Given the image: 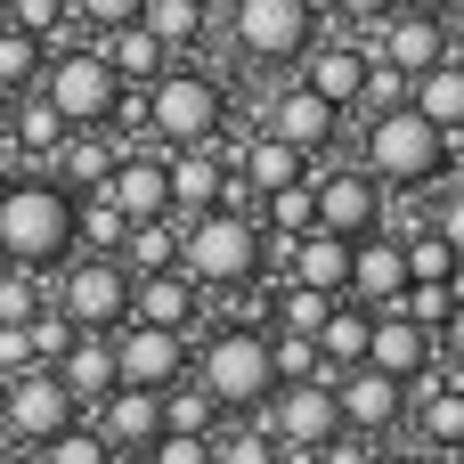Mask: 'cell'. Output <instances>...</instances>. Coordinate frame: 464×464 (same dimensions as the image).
<instances>
[{
    "label": "cell",
    "mask_w": 464,
    "mask_h": 464,
    "mask_svg": "<svg viewBox=\"0 0 464 464\" xmlns=\"http://www.w3.org/2000/svg\"><path fill=\"white\" fill-rule=\"evenodd\" d=\"M73 253V188H57L49 171H8L0 179V261L49 277Z\"/></svg>",
    "instance_id": "6da1fadb"
},
{
    "label": "cell",
    "mask_w": 464,
    "mask_h": 464,
    "mask_svg": "<svg viewBox=\"0 0 464 464\" xmlns=\"http://www.w3.org/2000/svg\"><path fill=\"white\" fill-rule=\"evenodd\" d=\"M359 171H367L383 196H432V188L449 179V130H432L416 106L367 114V130H359Z\"/></svg>",
    "instance_id": "7a4b0ae2"
},
{
    "label": "cell",
    "mask_w": 464,
    "mask_h": 464,
    "mask_svg": "<svg viewBox=\"0 0 464 464\" xmlns=\"http://www.w3.org/2000/svg\"><path fill=\"white\" fill-rule=\"evenodd\" d=\"M220 130H228V90L204 65L171 57L139 90V139H155V147H220Z\"/></svg>",
    "instance_id": "3957f363"
},
{
    "label": "cell",
    "mask_w": 464,
    "mask_h": 464,
    "mask_svg": "<svg viewBox=\"0 0 464 464\" xmlns=\"http://www.w3.org/2000/svg\"><path fill=\"white\" fill-rule=\"evenodd\" d=\"M179 269L204 294H245L261 277V220L245 204H212V212L179 220Z\"/></svg>",
    "instance_id": "277c9868"
},
{
    "label": "cell",
    "mask_w": 464,
    "mask_h": 464,
    "mask_svg": "<svg viewBox=\"0 0 464 464\" xmlns=\"http://www.w3.org/2000/svg\"><path fill=\"white\" fill-rule=\"evenodd\" d=\"M188 375L212 392V408L220 416H261V400L277 392V375H269V326H212L204 343H196V359H188Z\"/></svg>",
    "instance_id": "5b68a950"
},
{
    "label": "cell",
    "mask_w": 464,
    "mask_h": 464,
    "mask_svg": "<svg viewBox=\"0 0 464 464\" xmlns=\"http://www.w3.org/2000/svg\"><path fill=\"white\" fill-rule=\"evenodd\" d=\"M33 90L57 106V122H65V130H106V122H114V106H122V73L98 57V41H65V49H49Z\"/></svg>",
    "instance_id": "8992f818"
},
{
    "label": "cell",
    "mask_w": 464,
    "mask_h": 464,
    "mask_svg": "<svg viewBox=\"0 0 464 464\" xmlns=\"http://www.w3.org/2000/svg\"><path fill=\"white\" fill-rule=\"evenodd\" d=\"M49 277H57L49 302H57L82 334H114V326L130 318V269H122L114 253H65Z\"/></svg>",
    "instance_id": "52a82bcc"
},
{
    "label": "cell",
    "mask_w": 464,
    "mask_h": 464,
    "mask_svg": "<svg viewBox=\"0 0 464 464\" xmlns=\"http://www.w3.org/2000/svg\"><path fill=\"white\" fill-rule=\"evenodd\" d=\"M228 41L245 65H294L318 41V0H228Z\"/></svg>",
    "instance_id": "ba28073f"
},
{
    "label": "cell",
    "mask_w": 464,
    "mask_h": 464,
    "mask_svg": "<svg viewBox=\"0 0 464 464\" xmlns=\"http://www.w3.org/2000/svg\"><path fill=\"white\" fill-rule=\"evenodd\" d=\"M65 424H82V400L57 383V367H16V375L0 383V440L41 449V440H57Z\"/></svg>",
    "instance_id": "9c48e42d"
},
{
    "label": "cell",
    "mask_w": 464,
    "mask_h": 464,
    "mask_svg": "<svg viewBox=\"0 0 464 464\" xmlns=\"http://www.w3.org/2000/svg\"><path fill=\"white\" fill-rule=\"evenodd\" d=\"M261 424L277 432V449H285V457H310V449H326V440L343 432V408H334V383H326V375H302V383H277V392L261 400Z\"/></svg>",
    "instance_id": "30bf717a"
},
{
    "label": "cell",
    "mask_w": 464,
    "mask_h": 464,
    "mask_svg": "<svg viewBox=\"0 0 464 464\" xmlns=\"http://www.w3.org/2000/svg\"><path fill=\"white\" fill-rule=\"evenodd\" d=\"M196 359V334H171V326H139L122 318L114 326V383H139V392H171Z\"/></svg>",
    "instance_id": "8fae6325"
},
{
    "label": "cell",
    "mask_w": 464,
    "mask_h": 464,
    "mask_svg": "<svg viewBox=\"0 0 464 464\" xmlns=\"http://www.w3.org/2000/svg\"><path fill=\"white\" fill-rule=\"evenodd\" d=\"M334 408H343V432L392 440V432L408 424V383L383 375V367H343V375H334Z\"/></svg>",
    "instance_id": "7c38bea8"
},
{
    "label": "cell",
    "mask_w": 464,
    "mask_h": 464,
    "mask_svg": "<svg viewBox=\"0 0 464 464\" xmlns=\"http://www.w3.org/2000/svg\"><path fill=\"white\" fill-rule=\"evenodd\" d=\"M343 122H351V114H343V106H326V98H318V90H302V82H277V90H269V106H261V130H269V139H285V147H302L310 163L343 139Z\"/></svg>",
    "instance_id": "4fadbf2b"
},
{
    "label": "cell",
    "mask_w": 464,
    "mask_h": 464,
    "mask_svg": "<svg viewBox=\"0 0 464 464\" xmlns=\"http://www.w3.org/2000/svg\"><path fill=\"white\" fill-rule=\"evenodd\" d=\"M310 196H318V228L343 237V245H359V237L383 228V188H375L359 163H343V171H310Z\"/></svg>",
    "instance_id": "5bb4252c"
},
{
    "label": "cell",
    "mask_w": 464,
    "mask_h": 464,
    "mask_svg": "<svg viewBox=\"0 0 464 464\" xmlns=\"http://www.w3.org/2000/svg\"><path fill=\"white\" fill-rule=\"evenodd\" d=\"M367 33H375V41H367V57L400 65L408 82H416L424 65H440V57H449V24H440V16H424V8H392V16H375Z\"/></svg>",
    "instance_id": "9a60e30c"
},
{
    "label": "cell",
    "mask_w": 464,
    "mask_h": 464,
    "mask_svg": "<svg viewBox=\"0 0 464 464\" xmlns=\"http://www.w3.org/2000/svg\"><path fill=\"white\" fill-rule=\"evenodd\" d=\"M204 310H212V294H204L188 269H147V277H130V318H139V326L196 334V326H204Z\"/></svg>",
    "instance_id": "2e32d148"
},
{
    "label": "cell",
    "mask_w": 464,
    "mask_h": 464,
    "mask_svg": "<svg viewBox=\"0 0 464 464\" xmlns=\"http://www.w3.org/2000/svg\"><path fill=\"white\" fill-rule=\"evenodd\" d=\"M82 424H90L114 457H147V440L163 432V400H155V392H139V383H114L98 408H82Z\"/></svg>",
    "instance_id": "e0dca14e"
},
{
    "label": "cell",
    "mask_w": 464,
    "mask_h": 464,
    "mask_svg": "<svg viewBox=\"0 0 464 464\" xmlns=\"http://www.w3.org/2000/svg\"><path fill=\"white\" fill-rule=\"evenodd\" d=\"M98 196H106L122 220H163V212H171V171H163V147H155V155H147V147H122Z\"/></svg>",
    "instance_id": "ac0fdd59"
},
{
    "label": "cell",
    "mask_w": 464,
    "mask_h": 464,
    "mask_svg": "<svg viewBox=\"0 0 464 464\" xmlns=\"http://www.w3.org/2000/svg\"><path fill=\"white\" fill-rule=\"evenodd\" d=\"M294 65H302V73H294L302 90H318L326 106H343V114H351V106H359V82H367V41L334 33V41H310Z\"/></svg>",
    "instance_id": "d6986e66"
},
{
    "label": "cell",
    "mask_w": 464,
    "mask_h": 464,
    "mask_svg": "<svg viewBox=\"0 0 464 464\" xmlns=\"http://www.w3.org/2000/svg\"><path fill=\"white\" fill-rule=\"evenodd\" d=\"M432 359H440V351H432V326H416L400 302H383V310H375V326H367V359H359V367H383V375L416 383Z\"/></svg>",
    "instance_id": "ffe728a7"
},
{
    "label": "cell",
    "mask_w": 464,
    "mask_h": 464,
    "mask_svg": "<svg viewBox=\"0 0 464 464\" xmlns=\"http://www.w3.org/2000/svg\"><path fill=\"white\" fill-rule=\"evenodd\" d=\"M163 171H171V220L228 204V155L220 147H163Z\"/></svg>",
    "instance_id": "44dd1931"
},
{
    "label": "cell",
    "mask_w": 464,
    "mask_h": 464,
    "mask_svg": "<svg viewBox=\"0 0 464 464\" xmlns=\"http://www.w3.org/2000/svg\"><path fill=\"white\" fill-rule=\"evenodd\" d=\"M400 285H408V253H400V237H392V228L359 237V245H351V277H343V294L367 302V310H383V302H400Z\"/></svg>",
    "instance_id": "7402d4cb"
},
{
    "label": "cell",
    "mask_w": 464,
    "mask_h": 464,
    "mask_svg": "<svg viewBox=\"0 0 464 464\" xmlns=\"http://www.w3.org/2000/svg\"><path fill=\"white\" fill-rule=\"evenodd\" d=\"M114 155H122V139L114 130H65L57 139V155L41 163L57 188H73V196H98L106 188V171H114Z\"/></svg>",
    "instance_id": "603a6c76"
},
{
    "label": "cell",
    "mask_w": 464,
    "mask_h": 464,
    "mask_svg": "<svg viewBox=\"0 0 464 464\" xmlns=\"http://www.w3.org/2000/svg\"><path fill=\"white\" fill-rule=\"evenodd\" d=\"M343 277H351V245H343V237L310 228V237H294V245H285V277H277V285H310V294H343Z\"/></svg>",
    "instance_id": "cb8c5ba5"
},
{
    "label": "cell",
    "mask_w": 464,
    "mask_h": 464,
    "mask_svg": "<svg viewBox=\"0 0 464 464\" xmlns=\"http://www.w3.org/2000/svg\"><path fill=\"white\" fill-rule=\"evenodd\" d=\"M367 326H375V310H367V302H351V294H334L326 326L310 334V343H318V367H326V383H334L343 367H359V359H367Z\"/></svg>",
    "instance_id": "d4e9b609"
},
{
    "label": "cell",
    "mask_w": 464,
    "mask_h": 464,
    "mask_svg": "<svg viewBox=\"0 0 464 464\" xmlns=\"http://www.w3.org/2000/svg\"><path fill=\"white\" fill-rule=\"evenodd\" d=\"M57 383H65L82 408H98V400L114 392V334H73V343L57 351Z\"/></svg>",
    "instance_id": "484cf974"
},
{
    "label": "cell",
    "mask_w": 464,
    "mask_h": 464,
    "mask_svg": "<svg viewBox=\"0 0 464 464\" xmlns=\"http://www.w3.org/2000/svg\"><path fill=\"white\" fill-rule=\"evenodd\" d=\"M98 57L122 73V90H147V82L171 65V49H163V41H155L139 16H130V24H114V33H98Z\"/></svg>",
    "instance_id": "4316f807"
},
{
    "label": "cell",
    "mask_w": 464,
    "mask_h": 464,
    "mask_svg": "<svg viewBox=\"0 0 464 464\" xmlns=\"http://www.w3.org/2000/svg\"><path fill=\"white\" fill-rule=\"evenodd\" d=\"M57 139H65V122H57V106L41 98V90H16V106H8V139L0 147H16V163H49L57 155Z\"/></svg>",
    "instance_id": "83f0119b"
},
{
    "label": "cell",
    "mask_w": 464,
    "mask_h": 464,
    "mask_svg": "<svg viewBox=\"0 0 464 464\" xmlns=\"http://www.w3.org/2000/svg\"><path fill=\"white\" fill-rule=\"evenodd\" d=\"M408 106L432 122V130H464V57H440V65H424L416 82H408Z\"/></svg>",
    "instance_id": "f1b7e54d"
},
{
    "label": "cell",
    "mask_w": 464,
    "mask_h": 464,
    "mask_svg": "<svg viewBox=\"0 0 464 464\" xmlns=\"http://www.w3.org/2000/svg\"><path fill=\"white\" fill-rule=\"evenodd\" d=\"M114 261H122L130 277H147V269H179V220H171V212H163V220H130L122 245H114Z\"/></svg>",
    "instance_id": "f546056e"
},
{
    "label": "cell",
    "mask_w": 464,
    "mask_h": 464,
    "mask_svg": "<svg viewBox=\"0 0 464 464\" xmlns=\"http://www.w3.org/2000/svg\"><path fill=\"white\" fill-rule=\"evenodd\" d=\"M139 24L179 57V49H196V41L212 33V8H204V0H139Z\"/></svg>",
    "instance_id": "4dcf8cb0"
},
{
    "label": "cell",
    "mask_w": 464,
    "mask_h": 464,
    "mask_svg": "<svg viewBox=\"0 0 464 464\" xmlns=\"http://www.w3.org/2000/svg\"><path fill=\"white\" fill-rule=\"evenodd\" d=\"M253 220H261V237H310V228H318V196H310V179L253 196Z\"/></svg>",
    "instance_id": "1f68e13d"
},
{
    "label": "cell",
    "mask_w": 464,
    "mask_h": 464,
    "mask_svg": "<svg viewBox=\"0 0 464 464\" xmlns=\"http://www.w3.org/2000/svg\"><path fill=\"white\" fill-rule=\"evenodd\" d=\"M212 464H285V449H277V432L261 416H237V424L212 432Z\"/></svg>",
    "instance_id": "d6a6232c"
},
{
    "label": "cell",
    "mask_w": 464,
    "mask_h": 464,
    "mask_svg": "<svg viewBox=\"0 0 464 464\" xmlns=\"http://www.w3.org/2000/svg\"><path fill=\"white\" fill-rule=\"evenodd\" d=\"M155 400H163V432H220V424H228L196 375H179V383H171V392H155Z\"/></svg>",
    "instance_id": "836d02e7"
},
{
    "label": "cell",
    "mask_w": 464,
    "mask_h": 464,
    "mask_svg": "<svg viewBox=\"0 0 464 464\" xmlns=\"http://www.w3.org/2000/svg\"><path fill=\"white\" fill-rule=\"evenodd\" d=\"M0 24L33 33L41 49H65V41H82V24L65 16V0H8V8H0Z\"/></svg>",
    "instance_id": "e575fe53"
},
{
    "label": "cell",
    "mask_w": 464,
    "mask_h": 464,
    "mask_svg": "<svg viewBox=\"0 0 464 464\" xmlns=\"http://www.w3.org/2000/svg\"><path fill=\"white\" fill-rule=\"evenodd\" d=\"M122 228H130V220H122L106 196H73V253H114Z\"/></svg>",
    "instance_id": "d590c367"
},
{
    "label": "cell",
    "mask_w": 464,
    "mask_h": 464,
    "mask_svg": "<svg viewBox=\"0 0 464 464\" xmlns=\"http://www.w3.org/2000/svg\"><path fill=\"white\" fill-rule=\"evenodd\" d=\"M41 57H49V49H41L33 33L0 24V90H33V82H41Z\"/></svg>",
    "instance_id": "8d00e7d4"
},
{
    "label": "cell",
    "mask_w": 464,
    "mask_h": 464,
    "mask_svg": "<svg viewBox=\"0 0 464 464\" xmlns=\"http://www.w3.org/2000/svg\"><path fill=\"white\" fill-rule=\"evenodd\" d=\"M33 464H114V449H106L90 424H65L57 440H41V449H33Z\"/></svg>",
    "instance_id": "74e56055"
},
{
    "label": "cell",
    "mask_w": 464,
    "mask_h": 464,
    "mask_svg": "<svg viewBox=\"0 0 464 464\" xmlns=\"http://www.w3.org/2000/svg\"><path fill=\"white\" fill-rule=\"evenodd\" d=\"M392 106H408V73L383 65V57H367V82H359V106L351 114H392Z\"/></svg>",
    "instance_id": "f35d334b"
},
{
    "label": "cell",
    "mask_w": 464,
    "mask_h": 464,
    "mask_svg": "<svg viewBox=\"0 0 464 464\" xmlns=\"http://www.w3.org/2000/svg\"><path fill=\"white\" fill-rule=\"evenodd\" d=\"M41 302H49V294H41V277H33V269H16V261H0V326H24Z\"/></svg>",
    "instance_id": "ab89813d"
},
{
    "label": "cell",
    "mask_w": 464,
    "mask_h": 464,
    "mask_svg": "<svg viewBox=\"0 0 464 464\" xmlns=\"http://www.w3.org/2000/svg\"><path fill=\"white\" fill-rule=\"evenodd\" d=\"M269 375H277V383L326 375V367H318V343H310V334H269Z\"/></svg>",
    "instance_id": "60d3db41"
},
{
    "label": "cell",
    "mask_w": 464,
    "mask_h": 464,
    "mask_svg": "<svg viewBox=\"0 0 464 464\" xmlns=\"http://www.w3.org/2000/svg\"><path fill=\"white\" fill-rule=\"evenodd\" d=\"M139 464H212V432H155Z\"/></svg>",
    "instance_id": "b9f144b4"
},
{
    "label": "cell",
    "mask_w": 464,
    "mask_h": 464,
    "mask_svg": "<svg viewBox=\"0 0 464 464\" xmlns=\"http://www.w3.org/2000/svg\"><path fill=\"white\" fill-rule=\"evenodd\" d=\"M432 237L464 261V179H440V196H432Z\"/></svg>",
    "instance_id": "7bdbcfd3"
},
{
    "label": "cell",
    "mask_w": 464,
    "mask_h": 464,
    "mask_svg": "<svg viewBox=\"0 0 464 464\" xmlns=\"http://www.w3.org/2000/svg\"><path fill=\"white\" fill-rule=\"evenodd\" d=\"M65 16H73L82 33H114V24L139 16V0H65Z\"/></svg>",
    "instance_id": "ee69618b"
},
{
    "label": "cell",
    "mask_w": 464,
    "mask_h": 464,
    "mask_svg": "<svg viewBox=\"0 0 464 464\" xmlns=\"http://www.w3.org/2000/svg\"><path fill=\"white\" fill-rule=\"evenodd\" d=\"M367 449H375V440H359V432H334L326 449H310V457H294V464H367Z\"/></svg>",
    "instance_id": "f6af8a7d"
},
{
    "label": "cell",
    "mask_w": 464,
    "mask_h": 464,
    "mask_svg": "<svg viewBox=\"0 0 464 464\" xmlns=\"http://www.w3.org/2000/svg\"><path fill=\"white\" fill-rule=\"evenodd\" d=\"M432 351H440V367H464V294H457V310L432 326Z\"/></svg>",
    "instance_id": "bcb514c9"
},
{
    "label": "cell",
    "mask_w": 464,
    "mask_h": 464,
    "mask_svg": "<svg viewBox=\"0 0 464 464\" xmlns=\"http://www.w3.org/2000/svg\"><path fill=\"white\" fill-rule=\"evenodd\" d=\"M343 24H375V16H392V0H326Z\"/></svg>",
    "instance_id": "7dc6e473"
},
{
    "label": "cell",
    "mask_w": 464,
    "mask_h": 464,
    "mask_svg": "<svg viewBox=\"0 0 464 464\" xmlns=\"http://www.w3.org/2000/svg\"><path fill=\"white\" fill-rule=\"evenodd\" d=\"M440 24H449V57H464V0H449V8H440Z\"/></svg>",
    "instance_id": "c3c4849f"
},
{
    "label": "cell",
    "mask_w": 464,
    "mask_h": 464,
    "mask_svg": "<svg viewBox=\"0 0 464 464\" xmlns=\"http://www.w3.org/2000/svg\"><path fill=\"white\" fill-rule=\"evenodd\" d=\"M367 464H424V457H408V449H367Z\"/></svg>",
    "instance_id": "681fc988"
},
{
    "label": "cell",
    "mask_w": 464,
    "mask_h": 464,
    "mask_svg": "<svg viewBox=\"0 0 464 464\" xmlns=\"http://www.w3.org/2000/svg\"><path fill=\"white\" fill-rule=\"evenodd\" d=\"M449 179H464V130L449 139Z\"/></svg>",
    "instance_id": "f907efd6"
},
{
    "label": "cell",
    "mask_w": 464,
    "mask_h": 464,
    "mask_svg": "<svg viewBox=\"0 0 464 464\" xmlns=\"http://www.w3.org/2000/svg\"><path fill=\"white\" fill-rule=\"evenodd\" d=\"M0 464H33V449H16V440H0Z\"/></svg>",
    "instance_id": "816d5d0a"
},
{
    "label": "cell",
    "mask_w": 464,
    "mask_h": 464,
    "mask_svg": "<svg viewBox=\"0 0 464 464\" xmlns=\"http://www.w3.org/2000/svg\"><path fill=\"white\" fill-rule=\"evenodd\" d=\"M392 8H424V16H440V8H449V0H392Z\"/></svg>",
    "instance_id": "f5cc1de1"
},
{
    "label": "cell",
    "mask_w": 464,
    "mask_h": 464,
    "mask_svg": "<svg viewBox=\"0 0 464 464\" xmlns=\"http://www.w3.org/2000/svg\"><path fill=\"white\" fill-rule=\"evenodd\" d=\"M8 106H16V90H0V139H8Z\"/></svg>",
    "instance_id": "db71d44e"
},
{
    "label": "cell",
    "mask_w": 464,
    "mask_h": 464,
    "mask_svg": "<svg viewBox=\"0 0 464 464\" xmlns=\"http://www.w3.org/2000/svg\"><path fill=\"white\" fill-rule=\"evenodd\" d=\"M449 383H457V392H464V367H449Z\"/></svg>",
    "instance_id": "11a10c76"
},
{
    "label": "cell",
    "mask_w": 464,
    "mask_h": 464,
    "mask_svg": "<svg viewBox=\"0 0 464 464\" xmlns=\"http://www.w3.org/2000/svg\"><path fill=\"white\" fill-rule=\"evenodd\" d=\"M449 464H464V440H457V449H449Z\"/></svg>",
    "instance_id": "9f6ffc18"
},
{
    "label": "cell",
    "mask_w": 464,
    "mask_h": 464,
    "mask_svg": "<svg viewBox=\"0 0 464 464\" xmlns=\"http://www.w3.org/2000/svg\"><path fill=\"white\" fill-rule=\"evenodd\" d=\"M0 179H8V147H0Z\"/></svg>",
    "instance_id": "6f0895ef"
},
{
    "label": "cell",
    "mask_w": 464,
    "mask_h": 464,
    "mask_svg": "<svg viewBox=\"0 0 464 464\" xmlns=\"http://www.w3.org/2000/svg\"><path fill=\"white\" fill-rule=\"evenodd\" d=\"M114 464H139V457H114Z\"/></svg>",
    "instance_id": "680465c9"
},
{
    "label": "cell",
    "mask_w": 464,
    "mask_h": 464,
    "mask_svg": "<svg viewBox=\"0 0 464 464\" xmlns=\"http://www.w3.org/2000/svg\"><path fill=\"white\" fill-rule=\"evenodd\" d=\"M0 8H8V0H0Z\"/></svg>",
    "instance_id": "91938a15"
},
{
    "label": "cell",
    "mask_w": 464,
    "mask_h": 464,
    "mask_svg": "<svg viewBox=\"0 0 464 464\" xmlns=\"http://www.w3.org/2000/svg\"><path fill=\"white\" fill-rule=\"evenodd\" d=\"M285 464H294V457H285Z\"/></svg>",
    "instance_id": "94428289"
}]
</instances>
